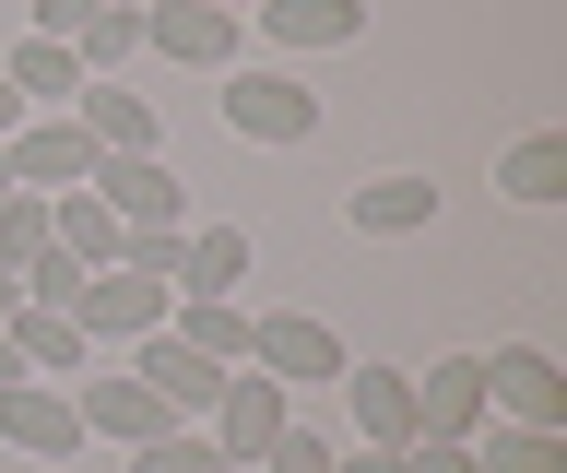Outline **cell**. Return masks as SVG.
<instances>
[{"label": "cell", "mask_w": 567, "mask_h": 473, "mask_svg": "<svg viewBox=\"0 0 567 473\" xmlns=\"http://www.w3.org/2000/svg\"><path fill=\"white\" fill-rule=\"evenodd\" d=\"M485 414L496 426H567V379L544 343H496L485 356Z\"/></svg>", "instance_id": "cell-3"}, {"label": "cell", "mask_w": 567, "mask_h": 473, "mask_svg": "<svg viewBox=\"0 0 567 473\" xmlns=\"http://www.w3.org/2000/svg\"><path fill=\"white\" fill-rule=\"evenodd\" d=\"M48 237H60V249L83 260V273H118V249H131V225L106 214L95 189H60V202H48Z\"/></svg>", "instance_id": "cell-17"}, {"label": "cell", "mask_w": 567, "mask_h": 473, "mask_svg": "<svg viewBox=\"0 0 567 473\" xmlns=\"http://www.w3.org/2000/svg\"><path fill=\"white\" fill-rule=\"evenodd\" d=\"M12 131H24V95H12V83H0V143H12Z\"/></svg>", "instance_id": "cell-31"}, {"label": "cell", "mask_w": 567, "mask_h": 473, "mask_svg": "<svg viewBox=\"0 0 567 473\" xmlns=\"http://www.w3.org/2000/svg\"><path fill=\"white\" fill-rule=\"evenodd\" d=\"M118 225H189V189L166 178V154H95V178H83Z\"/></svg>", "instance_id": "cell-7"}, {"label": "cell", "mask_w": 567, "mask_h": 473, "mask_svg": "<svg viewBox=\"0 0 567 473\" xmlns=\"http://www.w3.org/2000/svg\"><path fill=\"white\" fill-rule=\"evenodd\" d=\"M331 473H402V450H331Z\"/></svg>", "instance_id": "cell-30"}, {"label": "cell", "mask_w": 567, "mask_h": 473, "mask_svg": "<svg viewBox=\"0 0 567 473\" xmlns=\"http://www.w3.org/2000/svg\"><path fill=\"white\" fill-rule=\"evenodd\" d=\"M248 24H260L272 48H354L367 37V0H260Z\"/></svg>", "instance_id": "cell-15"}, {"label": "cell", "mask_w": 567, "mask_h": 473, "mask_svg": "<svg viewBox=\"0 0 567 473\" xmlns=\"http://www.w3.org/2000/svg\"><path fill=\"white\" fill-rule=\"evenodd\" d=\"M248 285V237L237 225H189V249H177V296H237Z\"/></svg>", "instance_id": "cell-21"}, {"label": "cell", "mask_w": 567, "mask_h": 473, "mask_svg": "<svg viewBox=\"0 0 567 473\" xmlns=\"http://www.w3.org/2000/svg\"><path fill=\"white\" fill-rule=\"evenodd\" d=\"M248 473H331V438H308V426H284L272 450H260V462Z\"/></svg>", "instance_id": "cell-27"}, {"label": "cell", "mask_w": 567, "mask_h": 473, "mask_svg": "<svg viewBox=\"0 0 567 473\" xmlns=\"http://www.w3.org/2000/svg\"><path fill=\"white\" fill-rule=\"evenodd\" d=\"M248 367L296 391V379H343L354 356H343V331H331V320H308V308H272V320H248Z\"/></svg>", "instance_id": "cell-2"}, {"label": "cell", "mask_w": 567, "mask_h": 473, "mask_svg": "<svg viewBox=\"0 0 567 473\" xmlns=\"http://www.w3.org/2000/svg\"><path fill=\"white\" fill-rule=\"evenodd\" d=\"M213 12H260V0H213Z\"/></svg>", "instance_id": "cell-34"}, {"label": "cell", "mask_w": 567, "mask_h": 473, "mask_svg": "<svg viewBox=\"0 0 567 473\" xmlns=\"http://www.w3.org/2000/svg\"><path fill=\"white\" fill-rule=\"evenodd\" d=\"M12 356L35 367V379H83V367H95V343H83V320H71V308H12Z\"/></svg>", "instance_id": "cell-16"}, {"label": "cell", "mask_w": 567, "mask_h": 473, "mask_svg": "<svg viewBox=\"0 0 567 473\" xmlns=\"http://www.w3.org/2000/svg\"><path fill=\"white\" fill-rule=\"evenodd\" d=\"M142 48H166L189 72H225V60H237V12H213V0H154V12H142Z\"/></svg>", "instance_id": "cell-11"}, {"label": "cell", "mask_w": 567, "mask_h": 473, "mask_svg": "<svg viewBox=\"0 0 567 473\" xmlns=\"http://www.w3.org/2000/svg\"><path fill=\"white\" fill-rule=\"evenodd\" d=\"M131 48H142V12H131V0H95V24H83V48H71V60H83V83H106Z\"/></svg>", "instance_id": "cell-24"}, {"label": "cell", "mask_w": 567, "mask_h": 473, "mask_svg": "<svg viewBox=\"0 0 567 473\" xmlns=\"http://www.w3.org/2000/svg\"><path fill=\"white\" fill-rule=\"evenodd\" d=\"M12 379H35V367H24V356H12V331H0V391H12Z\"/></svg>", "instance_id": "cell-32"}, {"label": "cell", "mask_w": 567, "mask_h": 473, "mask_svg": "<svg viewBox=\"0 0 567 473\" xmlns=\"http://www.w3.org/2000/svg\"><path fill=\"white\" fill-rule=\"evenodd\" d=\"M60 237H48V189H12L0 202V273H24V260H48Z\"/></svg>", "instance_id": "cell-25"}, {"label": "cell", "mask_w": 567, "mask_h": 473, "mask_svg": "<svg viewBox=\"0 0 567 473\" xmlns=\"http://www.w3.org/2000/svg\"><path fill=\"white\" fill-rule=\"evenodd\" d=\"M71 119L95 131V154H154V143H166L154 95H131V83H83V95H71Z\"/></svg>", "instance_id": "cell-14"}, {"label": "cell", "mask_w": 567, "mask_h": 473, "mask_svg": "<svg viewBox=\"0 0 567 473\" xmlns=\"http://www.w3.org/2000/svg\"><path fill=\"white\" fill-rule=\"evenodd\" d=\"M83 24H95V0H35V37H60V48H83Z\"/></svg>", "instance_id": "cell-29"}, {"label": "cell", "mask_w": 567, "mask_h": 473, "mask_svg": "<svg viewBox=\"0 0 567 473\" xmlns=\"http://www.w3.org/2000/svg\"><path fill=\"white\" fill-rule=\"evenodd\" d=\"M12 308H24V285H12V273H0V320H12Z\"/></svg>", "instance_id": "cell-33"}, {"label": "cell", "mask_w": 567, "mask_h": 473, "mask_svg": "<svg viewBox=\"0 0 567 473\" xmlns=\"http://www.w3.org/2000/svg\"><path fill=\"white\" fill-rule=\"evenodd\" d=\"M0 438H12L24 462H71V450H83L71 379H12V391H0Z\"/></svg>", "instance_id": "cell-6"}, {"label": "cell", "mask_w": 567, "mask_h": 473, "mask_svg": "<svg viewBox=\"0 0 567 473\" xmlns=\"http://www.w3.org/2000/svg\"><path fill=\"white\" fill-rule=\"evenodd\" d=\"M402 473H485V462H473V438H414Z\"/></svg>", "instance_id": "cell-28"}, {"label": "cell", "mask_w": 567, "mask_h": 473, "mask_svg": "<svg viewBox=\"0 0 567 473\" xmlns=\"http://www.w3.org/2000/svg\"><path fill=\"white\" fill-rule=\"evenodd\" d=\"M225 119H237V143H308L319 95L296 72H225Z\"/></svg>", "instance_id": "cell-5"}, {"label": "cell", "mask_w": 567, "mask_h": 473, "mask_svg": "<svg viewBox=\"0 0 567 473\" xmlns=\"http://www.w3.org/2000/svg\"><path fill=\"white\" fill-rule=\"evenodd\" d=\"M131 473H237V462H225L202 426H166V438H142V450H131Z\"/></svg>", "instance_id": "cell-26"}, {"label": "cell", "mask_w": 567, "mask_h": 473, "mask_svg": "<svg viewBox=\"0 0 567 473\" xmlns=\"http://www.w3.org/2000/svg\"><path fill=\"white\" fill-rule=\"evenodd\" d=\"M0 83H12V95H24V119H35V107H71V95H83V60H71L60 37H24L12 60H0Z\"/></svg>", "instance_id": "cell-20"}, {"label": "cell", "mask_w": 567, "mask_h": 473, "mask_svg": "<svg viewBox=\"0 0 567 473\" xmlns=\"http://www.w3.org/2000/svg\"><path fill=\"white\" fill-rule=\"evenodd\" d=\"M0 166H12V189H48V202H60V189L95 178V131L71 107H48V119H24V131L0 143Z\"/></svg>", "instance_id": "cell-1"}, {"label": "cell", "mask_w": 567, "mask_h": 473, "mask_svg": "<svg viewBox=\"0 0 567 473\" xmlns=\"http://www.w3.org/2000/svg\"><path fill=\"white\" fill-rule=\"evenodd\" d=\"M166 331L189 343V356H213V367H248V308H237V296H177Z\"/></svg>", "instance_id": "cell-19"}, {"label": "cell", "mask_w": 567, "mask_h": 473, "mask_svg": "<svg viewBox=\"0 0 567 473\" xmlns=\"http://www.w3.org/2000/svg\"><path fill=\"white\" fill-rule=\"evenodd\" d=\"M296 426V414H284V379H260V367H237V379H225V391H213V414H202V438L213 450H225V462H260V450H272V438Z\"/></svg>", "instance_id": "cell-4"}, {"label": "cell", "mask_w": 567, "mask_h": 473, "mask_svg": "<svg viewBox=\"0 0 567 473\" xmlns=\"http://www.w3.org/2000/svg\"><path fill=\"white\" fill-rule=\"evenodd\" d=\"M354 237H414V225H437V178H367L343 202Z\"/></svg>", "instance_id": "cell-18"}, {"label": "cell", "mask_w": 567, "mask_h": 473, "mask_svg": "<svg viewBox=\"0 0 567 473\" xmlns=\"http://www.w3.org/2000/svg\"><path fill=\"white\" fill-rule=\"evenodd\" d=\"M142 391L166 402L177 426H202L213 414V391H225V379H237V367H213V356H189V343H177V331H142V367H131Z\"/></svg>", "instance_id": "cell-8"}, {"label": "cell", "mask_w": 567, "mask_h": 473, "mask_svg": "<svg viewBox=\"0 0 567 473\" xmlns=\"http://www.w3.org/2000/svg\"><path fill=\"white\" fill-rule=\"evenodd\" d=\"M496 189H508V202H567V143H556V131H532V143H508Z\"/></svg>", "instance_id": "cell-23"}, {"label": "cell", "mask_w": 567, "mask_h": 473, "mask_svg": "<svg viewBox=\"0 0 567 473\" xmlns=\"http://www.w3.org/2000/svg\"><path fill=\"white\" fill-rule=\"evenodd\" d=\"M414 414H425V438H485L496 414H485V356H437L414 379Z\"/></svg>", "instance_id": "cell-12"}, {"label": "cell", "mask_w": 567, "mask_h": 473, "mask_svg": "<svg viewBox=\"0 0 567 473\" xmlns=\"http://www.w3.org/2000/svg\"><path fill=\"white\" fill-rule=\"evenodd\" d=\"M331 391L354 402V450H414V438H425V414H414V379H402V367H343Z\"/></svg>", "instance_id": "cell-9"}, {"label": "cell", "mask_w": 567, "mask_h": 473, "mask_svg": "<svg viewBox=\"0 0 567 473\" xmlns=\"http://www.w3.org/2000/svg\"><path fill=\"white\" fill-rule=\"evenodd\" d=\"M473 462L485 473H567V426H485Z\"/></svg>", "instance_id": "cell-22"}, {"label": "cell", "mask_w": 567, "mask_h": 473, "mask_svg": "<svg viewBox=\"0 0 567 473\" xmlns=\"http://www.w3.org/2000/svg\"><path fill=\"white\" fill-rule=\"evenodd\" d=\"M71 414H83V438H118V450H142V438H166L177 414L142 379H71Z\"/></svg>", "instance_id": "cell-13"}, {"label": "cell", "mask_w": 567, "mask_h": 473, "mask_svg": "<svg viewBox=\"0 0 567 473\" xmlns=\"http://www.w3.org/2000/svg\"><path fill=\"white\" fill-rule=\"evenodd\" d=\"M166 308H177L166 285H142V273H95L71 320H83V343H142V331H166Z\"/></svg>", "instance_id": "cell-10"}]
</instances>
